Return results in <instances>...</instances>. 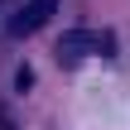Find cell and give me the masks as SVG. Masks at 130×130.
I'll list each match as a JSON object with an SVG mask.
<instances>
[{
  "mask_svg": "<svg viewBox=\"0 0 130 130\" xmlns=\"http://www.w3.org/2000/svg\"><path fill=\"white\" fill-rule=\"evenodd\" d=\"M53 10H58V0H29V5H24V10H19L14 19H10V34H14V39H24V34L43 29Z\"/></svg>",
  "mask_w": 130,
  "mask_h": 130,
  "instance_id": "2",
  "label": "cell"
},
{
  "mask_svg": "<svg viewBox=\"0 0 130 130\" xmlns=\"http://www.w3.org/2000/svg\"><path fill=\"white\" fill-rule=\"evenodd\" d=\"M87 53H111V34H92V29H68L58 39V58H87Z\"/></svg>",
  "mask_w": 130,
  "mask_h": 130,
  "instance_id": "1",
  "label": "cell"
}]
</instances>
